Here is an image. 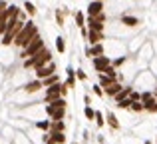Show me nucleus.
<instances>
[{
    "mask_svg": "<svg viewBox=\"0 0 157 144\" xmlns=\"http://www.w3.org/2000/svg\"><path fill=\"white\" fill-rule=\"evenodd\" d=\"M44 48H46V46H44V40L40 38V34H38V36H36V38L32 40L30 44H28L26 48H24V52H22V58H30V56L38 54L40 50H44Z\"/></svg>",
    "mask_w": 157,
    "mask_h": 144,
    "instance_id": "3",
    "label": "nucleus"
},
{
    "mask_svg": "<svg viewBox=\"0 0 157 144\" xmlns=\"http://www.w3.org/2000/svg\"><path fill=\"white\" fill-rule=\"evenodd\" d=\"M143 106H145L147 112H157V100H151V102H147V104H143Z\"/></svg>",
    "mask_w": 157,
    "mask_h": 144,
    "instance_id": "25",
    "label": "nucleus"
},
{
    "mask_svg": "<svg viewBox=\"0 0 157 144\" xmlns=\"http://www.w3.org/2000/svg\"><path fill=\"white\" fill-rule=\"evenodd\" d=\"M84 116L88 118V120H96V110H94L90 104H86V108H84Z\"/></svg>",
    "mask_w": 157,
    "mask_h": 144,
    "instance_id": "19",
    "label": "nucleus"
},
{
    "mask_svg": "<svg viewBox=\"0 0 157 144\" xmlns=\"http://www.w3.org/2000/svg\"><path fill=\"white\" fill-rule=\"evenodd\" d=\"M64 128H66V126H64V122H62V120H52V124H50L52 132H64Z\"/></svg>",
    "mask_w": 157,
    "mask_h": 144,
    "instance_id": "16",
    "label": "nucleus"
},
{
    "mask_svg": "<svg viewBox=\"0 0 157 144\" xmlns=\"http://www.w3.org/2000/svg\"><path fill=\"white\" fill-rule=\"evenodd\" d=\"M76 24L78 26H86V16H84V12H76Z\"/></svg>",
    "mask_w": 157,
    "mask_h": 144,
    "instance_id": "24",
    "label": "nucleus"
},
{
    "mask_svg": "<svg viewBox=\"0 0 157 144\" xmlns=\"http://www.w3.org/2000/svg\"><path fill=\"white\" fill-rule=\"evenodd\" d=\"M56 50L60 52V54H62V52H66V42H64L62 36H58V38H56Z\"/></svg>",
    "mask_w": 157,
    "mask_h": 144,
    "instance_id": "20",
    "label": "nucleus"
},
{
    "mask_svg": "<svg viewBox=\"0 0 157 144\" xmlns=\"http://www.w3.org/2000/svg\"><path fill=\"white\" fill-rule=\"evenodd\" d=\"M105 120H107V124H109L111 128H119V122H117V118H115V114H113V112H107Z\"/></svg>",
    "mask_w": 157,
    "mask_h": 144,
    "instance_id": "18",
    "label": "nucleus"
},
{
    "mask_svg": "<svg viewBox=\"0 0 157 144\" xmlns=\"http://www.w3.org/2000/svg\"><path fill=\"white\" fill-rule=\"evenodd\" d=\"M101 2H104V0H101Z\"/></svg>",
    "mask_w": 157,
    "mask_h": 144,
    "instance_id": "36",
    "label": "nucleus"
},
{
    "mask_svg": "<svg viewBox=\"0 0 157 144\" xmlns=\"http://www.w3.org/2000/svg\"><path fill=\"white\" fill-rule=\"evenodd\" d=\"M50 124H52V122H48V120H42V122H38L36 126H38L40 130H48V128H50Z\"/></svg>",
    "mask_w": 157,
    "mask_h": 144,
    "instance_id": "29",
    "label": "nucleus"
},
{
    "mask_svg": "<svg viewBox=\"0 0 157 144\" xmlns=\"http://www.w3.org/2000/svg\"><path fill=\"white\" fill-rule=\"evenodd\" d=\"M131 92H133V88H129V86H125V88H121L117 94H115V102H121V100H125V98H129L131 96Z\"/></svg>",
    "mask_w": 157,
    "mask_h": 144,
    "instance_id": "11",
    "label": "nucleus"
},
{
    "mask_svg": "<svg viewBox=\"0 0 157 144\" xmlns=\"http://www.w3.org/2000/svg\"><path fill=\"white\" fill-rule=\"evenodd\" d=\"M76 78H78V80H86V78H88V74L80 68V70H76Z\"/></svg>",
    "mask_w": 157,
    "mask_h": 144,
    "instance_id": "31",
    "label": "nucleus"
},
{
    "mask_svg": "<svg viewBox=\"0 0 157 144\" xmlns=\"http://www.w3.org/2000/svg\"><path fill=\"white\" fill-rule=\"evenodd\" d=\"M46 114L52 118V120H64V116H66V108H56V106L48 104V106H46Z\"/></svg>",
    "mask_w": 157,
    "mask_h": 144,
    "instance_id": "6",
    "label": "nucleus"
},
{
    "mask_svg": "<svg viewBox=\"0 0 157 144\" xmlns=\"http://www.w3.org/2000/svg\"><path fill=\"white\" fill-rule=\"evenodd\" d=\"M94 94H96V96H104V88H101V86L100 84H96V86H94Z\"/></svg>",
    "mask_w": 157,
    "mask_h": 144,
    "instance_id": "30",
    "label": "nucleus"
},
{
    "mask_svg": "<svg viewBox=\"0 0 157 144\" xmlns=\"http://www.w3.org/2000/svg\"><path fill=\"white\" fill-rule=\"evenodd\" d=\"M24 88H26V92H38L40 88H44V84H42V80H38V78H36V80L28 82Z\"/></svg>",
    "mask_w": 157,
    "mask_h": 144,
    "instance_id": "13",
    "label": "nucleus"
},
{
    "mask_svg": "<svg viewBox=\"0 0 157 144\" xmlns=\"http://www.w3.org/2000/svg\"><path fill=\"white\" fill-rule=\"evenodd\" d=\"M36 36H38V26H36L34 22H26V24H24V28L18 32V36L14 38V44H16V46H20V48H26L28 44L36 38Z\"/></svg>",
    "mask_w": 157,
    "mask_h": 144,
    "instance_id": "1",
    "label": "nucleus"
},
{
    "mask_svg": "<svg viewBox=\"0 0 157 144\" xmlns=\"http://www.w3.org/2000/svg\"><path fill=\"white\" fill-rule=\"evenodd\" d=\"M131 110H133V112H141V110H145V106H143L141 100H133L131 102Z\"/></svg>",
    "mask_w": 157,
    "mask_h": 144,
    "instance_id": "21",
    "label": "nucleus"
},
{
    "mask_svg": "<svg viewBox=\"0 0 157 144\" xmlns=\"http://www.w3.org/2000/svg\"><path fill=\"white\" fill-rule=\"evenodd\" d=\"M98 80H100V82H98V84H100L101 88H107V86H109V84H113V82L117 80V78H111V76H107V74L100 72V78H98Z\"/></svg>",
    "mask_w": 157,
    "mask_h": 144,
    "instance_id": "12",
    "label": "nucleus"
},
{
    "mask_svg": "<svg viewBox=\"0 0 157 144\" xmlns=\"http://www.w3.org/2000/svg\"><path fill=\"white\" fill-rule=\"evenodd\" d=\"M86 12H88V16H98L104 12V2L101 0H92V2L88 4V8H86Z\"/></svg>",
    "mask_w": 157,
    "mask_h": 144,
    "instance_id": "7",
    "label": "nucleus"
},
{
    "mask_svg": "<svg viewBox=\"0 0 157 144\" xmlns=\"http://www.w3.org/2000/svg\"><path fill=\"white\" fill-rule=\"evenodd\" d=\"M58 82H60L58 74H52V76L44 78V80H42V84H44V88H48V86H52V84H58Z\"/></svg>",
    "mask_w": 157,
    "mask_h": 144,
    "instance_id": "15",
    "label": "nucleus"
},
{
    "mask_svg": "<svg viewBox=\"0 0 157 144\" xmlns=\"http://www.w3.org/2000/svg\"><path fill=\"white\" fill-rule=\"evenodd\" d=\"M101 54H104V44L101 42L92 44V48L86 50V56H90V58H96V56H101Z\"/></svg>",
    "mask_w": 157,
    "mask_h": 144,
    "instance_id": "9",
    "label": "nucleus"
},
{
    "mask_svg": "<svg viewBox=\"0 0 157 144\" xmlns=\"http://www.w3.org/2000/svg\"><path fill=\"white\" fill-rule=\"evenodd\" d=\"M48 62H52V52L48 50V48H44V50L38 52V54H34V56H30V58L24 60V66L36 70V68L44 66V64H48Z\"/></svg>",
    "mask_w": 157,
    "mask_h": 144,
    "instance_id": "2",
    "label": "nucleus"
},
{
    "mask_svg": "<svg viewBox=\"0 0 157 144\" xmlns=\"http://www.w3.org/2000/svg\"><path fill=\"white\" fill-rule=\"evenodd\" d=\"M56 20H58V26H62V24H64V14H62L60 10L56 12Z\"/></svg>",
    "mask_w": 157,
    "mask_h": 144,
    "instance_id": "32",
    "label": "nucleus"
},
{
    "mask_svg": "<svg viewBox=\"0 0 157 144\" xmlns=\"http://www.w3.org/2000/svg\"><path fill=\"white\" fill-rule=\"evenodd\" d=\"M131 100H141V94L139 92H131Z\"/></svg>",
    "mask_w": 157,
    "mask_h": 144,
    "instance_id": "33",
    "label": "nucleus"
},
{
    "mask_svg": "<svg viewBox=\"0 0 157 144\" xmlns=\"http://www.w3.org/2000/svg\"><path fill=\"white\" fill-rule=\"evenodd\" d=\"M52 106H56V108H66V104H68V102H66V98L64 96H60V98H56V100L54 102H50Z\"/></svg>",
    "mask_w": 157,
    "mask_h": 144,
    "instance_id": "23",
    "label": "nucleus"
},
{
    "mask_svg": "<svg viewBox=\"0 0 157 144\" xmlns=\"http://www.w3.org/2000/svg\"><path fill=\"white\" fill-rule=\"evenodd\" d=\"M96 124L98 126H104L105 124V118H104V114H101V112H96Z\"/></svg>",
    "mask_w": 157,
    "mask_h": 144,
    "instance_id": "28",
    "label": "nucleus"
},
{
    "mask_svg": "<svg viewBox=\"0 0 157 144\" xmlns=\"http://www.w3.org/2000/svg\"><path fill=\"white\" fill-rule=\"evenodd\" d=\"M24 10H26L30 16H34V14H36V6L30 2V0H26V2H24Z\"/></svg>",
    "mask_w": 157,
    "mask_h": 144,
    "instance_id": "22",
    "label": "nucleus"
},
{
    "mask_svg": "<svg viewBox=\"0 0 157 144\" xmlns=\"http://www.w3.org/2000/svg\"><path fill=\"white\" fill-rule=\"evenodd\" d=\"M121 22L125 24V26H137L139 20L135 18V16H121Z\"/></svg>",
    "mask_w": 157,
    "mask_h": 144,
    "instance_id": "17",
    "label": "nucleus"
},
{
    "mask_svg": "<svg viewBox=\"0 0 157 144\" xmlns=\"http://www.w3.org/2000/svg\"><path fill=\"white\" fill-rule=\"evenodd\" d=\"M123 62H125V58H117V60H113L111 64H113V66H119V64H123Z\"/></svg>",
    "mask_w": 157,
    "mask_h": 144,
    "instance_id": "34",
    "label": "nucleus"
},
{
    "mask_svg": "<svg viewBox=\"0 0 157 144\" xmlns=\"http://www.w3.org/2000/svg\"><path fill=\"white\" fill-rule=\"evenodd\" d=\"M52 74H56V64L54 62H48V64H44V66L36 68V78H38V80H44V78L52 76Z\"/></svg>",
    "mask_w": 157,
    "mask_h": 144,
    "instance_id": "5",
    "label": "nucleus"
},
{
    "mask_svg": "<svg viewBox=\"0 0 157 144\" xmlns=\"http://www.w3.org/2000/svg\"><path fill=\"white\" fill-rule=\"evenodd\" d=\"M145 144H151V142H149V140H147V142H145Z\"/></svg>",
    "mask_w": 157,
    "mask_h": 144,
    "instance_id": "35",
    "label": "nucleus"
},
{
    "mask_svg": "<svg viewBox=\"0 0 157 144\" xmlns=\"http://www.w3.org/2000/svg\"><path fill=\"white\" fill-rule=\"evenodd\" d=\"M121 88H123V86L119 84L117 80H115L113 84H109V86H107V88H104V92L107 94V96H115V94H117V92H119V90H121Z\"/></svg>",
    "mask_w": 157,
    "mask_h": 144,
    "instance_id": "14",
    "label": "nucleus"
},
{
    "mask_svg": "<svg viewBox=\"0 0 157 144\" xmlns=\"http://www.w3.org/2000/svg\"><path fill=\"white\" fill-rule=\"evenodd\" d=\"M104 40V32H98V30H90L88 32V42L90 44H98Z\"/></svg>",
    "mask_w": 157,
    "mask_h": 144,
    "instance_id": "10",
    "label": "nucleus"
},
{
    "mask_svg": "<svg viewBox=\"0 0 157 144\" xmlns=\"http://www.w3.org/2000/svg\"><path fill=\"white\" fill-rule=\"evenodd\" d=\"M109 64H111V60L107 58V56H104V54H101V56H96V58H94V68H96L98 72H104L105 68L109 66Z\"/></svg>",
    "mask_w": 157,
    "mask_h": 144,
    "instance_id": "8",
    "label": "nucleus"
},
{
    "mask_svg": "<svg viewBox=\"0 0 157 144\" xmlns=\"http://www.w3.org/2000/svg\"><path fill=\"white\" fill-rule=\"evenodd\" d=\"M131 102H133V100H131V96H129V98H125V100L117 102V106H119V108H131Z\"/></svg>",
    "mask_w": 157,
    "mask_h": 144,
    "instance_id": "27",
    "label": "nucleus"
},
{
    "mask_svg": "<svg viewBox=\"0 0 157 144\" xmlns=\"http://www.w3.org/2000/svg\"><path fill=\"white\" fill-rule=\"evenodd\" d=\"M104 74H107V76H111V78H117V72H115V66H113V64H109V66L104 70Z\"/></svg>",
    "mask_w": 157,
    "mask_h": 144,
    "instance_id": "26",
    "label": "nucleus"
},
{
    "mask_svg": "<svg viewBox=\"0 0 157 144\" xmlns=\"http://www.w3.org/2000/svg\"><path fill=\"white\" fill-rule=\"evenodd\" d=\"M104 22H105V14H104V12L98 14V16H88V28H90V30L104 32Z\"/></svg>",
    "mask_w": 157,
    "mask_h": 144,
    "instance_id": "4",
    "label": "nucleus"
}]
</instances>
